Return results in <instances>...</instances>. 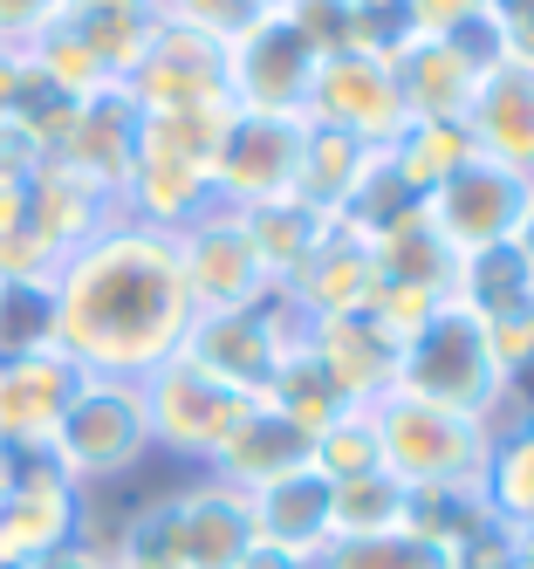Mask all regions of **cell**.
<instances>
[{"label": "cell", "mask_w": 534, "mask_h": 569, "mask_svg": "<svg viewBox=\"0 0 534 569\" xmlns=\"http://www.w3.org/2000/svg\"><path fill=\"white\" fill-rule=\"evenodd\" d=\"M192 296L179 274V240L117 220L56 268V350L90 378H151L185 350Z\"/></svg>", "instance_id": "obj_1"}, {"label": "cell", "mask_w": 534, "mask_h": 569, "mask_svg": "<svg viewBox=\"0 0 534 569\" xmlns=\"http://www.w3.org/2000/svg\"><path fill=\"white\" fill-rule=\"evenodd\" d=\"M397 391L445 405V412H466V419H486V426H501L521 398L501 378V363L486 350V322L466 302H445L419 322V337L404 343V363H397Z\"/></svg>", "instance_id": "obj_2"}, {"label": "cell", "mask_w": 534, "mask_h": 569, "mask_svg": "<svg viewBox=\"0 0 534 569\" xmlns=\"http://www.w3.org/2000/svg\"><path fill=\"white\" fill-rule=\"evenodd\" d=\"M377 419V446H384V473L411 495H432V487H480L486 460H493V426L466 419V412H445V405L425 398H377L370 405Z\"/></svg>", "instance_id": "obj_3"}, {"label": "cell", "mask_w": 534, "mask_h": 569, "mask_svg": "<svg viewBox=\"0 0 534 569\" xmlns=\"http://www.w3.org/2000/svg\"><path fill=\"white\" fill-rule=\"evenodd\" d=\"M138 391H144V419H151V453H172V460H185L199 473L220 460V446L261 405V398L233 391L226 378H213L205 363H192L185 350L164 357L151 378H138Z\"/></svg>", "instance_id": "obj_4"}, {"label": "cell", "mask_w": 534, "mask_h": 569, "mask_svg": "<svg viewBox=\"0 0 534 569\" xmlns=\"http://www.w3.org/2000/svg\"><path fill=\"white\" fill-rule=\"evenodd\" d=\"M151 453V419H144V391L123 378H82L69 412L49 439V460L75 480V487H110L123 473H138Z\"/></svg>", "instance_id": "obj_5"}, {"label": "cell", "mask_w": 534, "mask_h": 569, "mask_svg": "<svg viewBox=\"0 0 534 569\" xmlns=\"http://www.w3.org/2000/svg\"><path fill=\"white\" fill-rule=\"evenodd\" d=\"M322 49L302 34V21L274 8L254 14L233 42H226V97L233 110H268V117H302L309 90H315Z\"/></svg>", "instance_id": "obj_6"}, {"label": "cell", "mask_w": 534, "mask_h": 569, "mask_svg": "<svg viewBox=\"0 0 534 569\" xmlns=\"http://www.w3.org/2000/svg\"><path fill=\"white\" fill-rule=\"evenodd\" d=\"M302 337H309V316L274 289L261 309L192 316V330H185V357H192V363H205L213 378H226L233 391L268 398V385H274V371H281V357L295 350Z\"/></svg>", "instance_id": "obj_7"}, {"label": "cell", "mask_w": 534, "mask_h": 569, "mask_svg": "<svg viewBox=\"0 0 534 569\" xmlns=\"http://www.w3.org/2000/svg\"><path fill=\"white\" fill-rule=\"evenodd\" d=\"M179 240V274H185V296L192 316H226V309H261L274 296V274L246 233V213L233 207H205L192 227L172 233Z\"/></svg>", "instance_id": "obj_8"}, {"label": "cell", "mask_w": 534, "mask_h": 569, "mask_svg": "<svg viewBox=\"0 0 534 569\" xmlns=\"http://www.w3.org/2000/svg\"><path fill=\"white\" fill-rule=\"evenodd\" d=\"M302 144H309V117L233 110L220 131V151H213V199L233 213L288 199L302 179Z\"/></svg>", "instance_id": "obj_9"}, {"label": "cell", "mask_w": 534, "mask_h": 569, "mask_svg": "<svg viewBox=\"0 0 534 569\" xmlns=\"http://www.w3.org/2000/svg\"><path fill=\"white\" fill-rule=\"evenodd\" d=\"M527 192H534V179H527V172L493 166V158L466 151L460 166H452V172L425 192V207H419V213L439 227L445 248L466 261V254H480V248H501V240H514Z\"/></svg>", "instance_id": "obj_10"}, {"label": "cell", "mask_w": 534, "mask_h": 569, "mask_svg": "<svg viewBox=\"0 0 534 569\" xmlns=\"http://www.w3.org/2000/svg\"><path fill=\"white\" fill-rule=\"evenodd\" d=\"M302 117H309V124H329V131H350V138L377 144V151L411 124V117H404V97H397V83H391L384 49H363V42L322 56Z\"/></svg>", "instance_id": "obj_11"}, {"label": "cell", "mask_w": 534, "mask_h": 569, "mask_svg": "<svg viewBox=\"0 0 534 569\" xmlns=\"http://www.w3.org/2000/svg\"><path fill=\"white\" fill-rule=\"evenodd\" d=\"M144 110H205V103H233L226 97V49L205 42L192 28H172V21H151L144 49L123 76Z\"/></svg>", "instance_id": "obj_12"}, {"label": "cell", "mask_w": 534, "mask_h": 569, "mask_svg": "<svg viewBox=\"0 0 534 569\" xmlns=\"http://www.w3.org/2000/svg\"><path fill=\"white\" fill-rule=\"evenodd\" d=\"M309 350L329 378H336V391L350 405H377L397 391V363H404V337L391 330V322L377 309H350V316H322L309 322Z\"/></svg>", "instance_id": "obj_13"}, {"label": "cell", "mask_w": 534, "mask_h": 569, "mask_svg": "<svg viewBox=\"0 0 534 569\" xmlns=\"http://www.w3.org/2000/svg\"><path fill=\"white\" fill-rule=\"evenodd\" d=\"M82 378L90 371H75L62 350L0 357V446H14V453H49V439H56V426H62Z\"/></svg>", "instance_id": "obj_14"}, {"label": "cell", "mask_w": 534, "mask_h": 569, "mask_svg": "<svg viewBox=\"0 0 534 569\" xmlns=\"http://www.w3.org/2000/svg\"><path fill=\"white\" fill-rule=\"evenodd\" d=\"M138 144H144V103L123 83H103L97 97H82L69 110V131H62V144L49 158L90 172L97 186H110L123 199V179H131V166H138Z\"/></svg>", "instance_id": "obj_15"}, {"label": "cell", "mask_w": 534, "mask_h": 569, "mask_svg": "<svg viewBox=\"0 0 534 569\" xmlns=\"http://www.w3.org/2000/svg\"><path fill=\"white\" fill-rule=\"evenodd\" d=\"M75 528H82V487L49 453H28L8 508H0V556H8V562H34V556L75 542Z\"/></svg>", "instance_id": "obj_16"}, {"label": "cell", "mask_w": 534, "mask_h": 569, "mask_svg": "<svg viewBox=\"0 0 534 569\" xmlns=\"http://www.w3.org/2000/svg\"><path fill=\"white\" fill-rule=\"evenodd\" d=\"M117 220H123V199L110 186H97L90 172L62 166V158H41V166H34V179H28V233L56 261H69L82 240H97Z\"/></svg>", "instance_id": "obj_17"}, {"label": "cell", "mask_w": 534, "mask_h": 569, "mask_svg": "<svg viewBox=\"0 0 534 569\" xmlns=\"http://www.w3.org/2000/svg\"><path fill=\"white\" fill-rule=\"evenodd\" d=\"M172 515H179V556L185 569H240L246 549L261 542L254 528V501L226 487L220 473H199L185 487H172Z\"/></svg>", "instance_id": "obj_18"}, {"label": "cell", "mask_w": 534, "mask_h": 569, "mask_svg": "<svg viewBox=\"0 0 534 569\" xmlns=\"http://www.w3.org/2000/svg\"><path fill=\"white\" fill-rule=\"evenodd\" d=\"M377 289H384V274H377V240H363V233H350L343 220L329 227V240L322 248L281 281V296L295 302L309 322H322V316H350V309H370L377 302Z\"/></svg>", "instance_id": "obj_19"}, {"label": "cell", "mask_w": 534, "mask_h": 569, "mask_svg": "<svg viewBox=\"0 0 534 569\" xmlns=\"http://www.w3.org/2000/svg\"><path fill=\"white\" fill-rule=\"evenodd\" d=\"M466 144L534 179V62H493L466 103Z\"/></svg>", "instance_id": "obj_20"}, {"label": "cell", "mask_w": 534, "mask_h": 569, "mask_svg": "<svg viewBox=\"0 0 534 569\" xmlns=\"http://www.w3.org/2000/svg\"><path fill=\"white\" fill-rule=\"evenodd\" d=\"M384 62H391V83L404 97L411 124H460L466 117L480 69L452 49L445 34H397V42L384 49Z\"/></svg>", "instance_id": "obj_21"}, {"label": "cell", "mask_w": 534, "mask_h": 569, "mask_svg": "<svg viewBox=\"0 0 534 569\" xmlns=\"http://www.w3.org/2000/svg\"><path fill=\"white\" fill-rule=\"evenodd\" d=\"M254 528H261V542L268 549H288V556H302L309 569H315V556L329 549V501H336V480L329 473H315V467H302V473H281V480H268V487H254Z\"/></svg>", "instance_id": "obj_22"}, {"label": "cell", "mask_w": 534, "mask_h": 569, "mask_svg": "<svg viewBox=\"0 0 534 569\" xmlns=\"http://www.w3.org/2000/svg\"><path fill=\"white\" fill-rule=\"evenodd\" d=\"M302 467H315V439H309L295 419H281L274 405H254L205 473H220L226 487L254 495V487H268V480H281V473H302Z\"/></svg>", "instance_id": "obj_23"}, {"label": "cell", "mask_w": 534, "mask_h": 569, "mask_svg": "<svg viewBox=\"0 0 534 569\" xmlns=\"http://www.w3.org/2000/svg\"><path fill=\"white\" fill-rule=\"evenodd\" d=\"M460 254L439 240V227L425 213H411L404 227H391L377 240V274L384 289H404V296H425V302H460Z\"/></svg>", "instance_id": "obj_24"}, {"label": "cell", "mask_w": 534, "mask_h": 569, "mask_svg": "<svg viewBox=\"0 0 534 569\" xmlns=\"http://www.w3.org/2000/svg\"><path fill=\"white\" fill-rule=\"evenodd\" d=\"M370 158H377V144H363L350 131H329V124H309L295 199H302V207H315L322 220H343L350 199H356V186H363V172H370Z\"/></svg>", "instance_id": "obj_25"}, {"label": "cell", "mask_w": 534, "mask_h": 569, "mask_svg": "<svg viewBox=\"0 0 534 569\" xmlns=\"http://www.w3.org/2000/svg\"><path fill=\"white\" fill-rule=\"evenodd\" d=\"M480 495H486L493 515L514 521V528L534 521V398L527 391L514 398V412L493 426V460H486Z\"/></svg>", "instance_id": "obj_26"}, {"label": "cell", "mask_w": 534, "mask_h": 569, "mask_svg": "<svg viewBox=\"0 0 534 569\" xmlns=\"http://www.w3.org/2000/svg\"><path fill=\"white\" fill-rule=\"evenodd\" d=\"M329 227H336V220H322L315 207H302L295 192L274 199V207H246V233H254V248H261V261H268V274H274V289L322 248Z\"/></svg>", "instance_id": "obj_27"}, {"label": "cell", "mask_w": 534, "mask_h": 569, "mask_svg": "<svg viewBox=\"0 0 534 569\" xmlns=\"http://www.w3.org/2000/svg\"><path fill=\"white\" fill-rule=\"evenodd\" d=\"M261 405H274L281 419H295L309 439H315L329 419H343V412H350V398H343V391H336V378H329L322 363H315L309 337L281 357V371H274V385H268V398H261Z\"/></svg>", "instance_id": "obj_28"}, {"label": "cell", "mask_w": 534, "mask_h": 569, "mask_svg": "<svg viewBox=\"0 0 534 569\" xmlns=\"http://www.w3.org/2000/svg\"><path fill=\"white\" fill-rule=\"evenodd\" d=\"M329 542H363V536H397L411 528V487H397L391 473H363V480H336L329 501Z\"/></svg>", "instance_id": "obj_29"}, {"label": "cell", "mask_w": 534, "mask_h": 569, "mask_svg": "<svg viewBox=\"0 0 534 569\" xmlns=\"http://www.w3.org/2000/svg\"><path fill=\"white\" fill-rule=\"evenodd\" d=\"M460 302L473 316H507V309H527L534 302V268L514 254V240L466 254V268H460Z\"/></svg>", "instance_id": "obj_30"}, {"label": "cell", "mask_w": 534, "mask_h": 569, "mask_svg": "<svg viewBox=\"0 0 534 569\" xmlns=\"http://www.w3.org/2000/svg\"><path fill=\"white\" fill-rule=\"evenodd\" d=\"M62 21H69L75 42H82V49H90V56L110 69V83H123L158 14H151V8H69Z\"/></svg>", "instance_id": "obj_31"}, {"label": "cell", "mask_w": 534, "mask_h": 569, "mask_svg": "<svg viewBox=\"0 0 534 569\" xmlns=\"http://www.w3.org/2000/svg\"><path fill=\"white\" fill-rule=\"evenodd\" d=\"M466 151H473V144H466V124H404V131L384 144V158L397 166V179L419 192V199H425L452 166H460Z\"/></svg>", "instance_id": "obj_32"}, {"label": "cell", "mask_w": 534, "mask_h": 569, "mask_svg": "<svg viewBox=\"0 0 534 569\" xmlns=\"http://www.w3.org/2000/svg\"><path fill=\"white\" fill-rule=\"evenodd\" d=\"M56 350V274L0 281V357Z\"/></svg>", "instance_id": "obj_33"}, {"label": "cell", "mask_w": 534, "mask_h": 569, "mask_svg": "<svg viewBox=\"0 0 534 569\" xmlns=\"http://www.w3.org/2000/svg\"><path fill=\"white\" fill-rule=\"evenodd\" d=\"M315 569H452V549L419 536V528H397V536H363V542H329L315 556Z\"/></svg>", "instance_id": "obj_34"}, {"label": "cell", "mask_w": 534, "mask_h": 569, "mask_svg": "<svg viewBox=\"0 0 534 569\" xmlns=\"http://www.w3.org/2000/svg\"><path fill=\"white\" fill-rule=\"evenodd\" d=\"M315 473H329V480L384 473V446H377V419H370V405H350L343 419H329L315 432Z\"/></svg>", "instance_id": "obj_35"}, {"label": "cell", "mask_w": 534, "mask_h": 569, "mask_svg": "<svg viewBox=\"0 0 534 569\" xmlns=\"http://www.w3.org/2000/svg\"><path fill=\"white\" fill-rule=\"evenodd\" d=\"M151 14H158V21H172V28H192V34H205V42H220V49H226L261 8H254V0H151Z\"/></svg>", "instance_id": "obj_36"}, {"label": "cell", "mask_w": 534, "mask_h": 569, "mask_svg": "<svg viewBox=\"0 0 534 569\" xmlns=\"http://www.w3.org/2000/svg\"><path fill=\"white\" fill-rule=\"evenodd\" d=\"M486 322V350L501 363V378L521 391L534 378V302L527 309H507V316H480Z\"/></svg>", "instance_id": "obj_37"}, {"label": "cell", "mask_w": 534, "mask_h": 569, "mask_svg": "<svg viewBox=\"0 0 534 569\" xmlns=\"http://www.w3.org/2000/svg\"><path fill=\"white\" fill-rule=\"evenodd\" d=\"M69 14V0H0V49H34Z\"/></svg>", "instance_id": "obj_38"}, {"label": "cell", "mask_w": 534, "mask_h": 569, "mask_svg": "<svg viewBox=\"0 0 534 569\" xmlns=\"http://www.w3.org/2000/svg\"><path fill=\"white\" fill-rule=\"evenodd\" d=\"M486 14V0H404V34H460Z\"/></svg>", "instance_id": "obj_39"}, {"label": "cell", "mask_w": 534, "mask_h": 569, "mask_svg": "<svg viewBox=\"0 0 534 569\" xmlns=\"http://www.w3.org/2000/svg\"><path fill=\"white\" fill-rule=\"evenodd\" d=\"M41 138L21 124V117H0V186H21V179H34V166H41Z\"/></svg>", "instance_id": "obj_40"}, {"label": "cell", "mask_w": 534, "mask_h": 569, "mask_svg": "<svg viewBox=\"0 0 534 569\" xmlns=\"http://www.w3.org/2000/svg\"><path fill=\"white\" fill-rule=\"evenodd\" d=\"M486 14L507 42V62H534V0H486Z\"/></svg>", "instance_id": "obj_41"}, {"label": "cell", "mask_w": 534, "mask_h": 569, "mask_svg": "<svg viewBox=\"0 0 534 569\" xmlns=\"http://www.w3.org/2000/svg\"><path fill=\"white\" fill-rule=\"evenodd\" d=\"M28 569H110V556L90 549V542H62V549H49V556H34Z\"/></svg>", "instance_id": "obj_42"}, {"label": "cell", "mask_w": 534, "mask_h": 569, "mask_svg": "<svg viewBox=\"0 0 534 569\" xmlns=\"http://www.w3.org/2000/svg\"><path fill=\"white\" fill-rule=\"evenodd\" d=\"M240 569H309V562H302V556H288V549H268V542H254Z\"/></svg>", "instance_id": "obj_43"}, {"label": "cell", "mask_w": 534, "mask_h": 569, "mask_svg": "<svg viewBox=\"0 0 534 569\" xmlns=\"http://www.w3.org/2000/svg\"><path fill=\"white\" fill-rule=\"evenodd\" d=\"M507 549H514V569H534V521H527V528L507 521Z\"/></svg>", "instance_id": "obj_44"}, {"label": "cell", "mask_w": 534, "mask_h": 569, "mask_svg": "<svg viewBox=\"0 0 534 569\" xmlns=\"http://www.w3.org/2000/svg\"><path fill=\"white\" fill-rule=\"evenodd\" d=\"M514 254L534 268V192H527V207H521V227H514Z\"/></svg>", "instance_id": "obj_45"}, {"label": "cell", "mask_w": 534, "mask_h": 569, "mask_svg": "<svg viewBox=\"0 0 534 569\" xmlns=\"http://www.w3.org/2000/svg\"><path fill=\"white\" fill-rule=\"evenodd\" d=\"M21 460H28V453H14V446H0V508H8L14 480H21Z\"/></svg>", "instance_id": "obj_46"}, {"label": "cell", "mask_w": 534, "mask_h": 569, "mask_svg": "<svg viewBox=\"0 0 534 569\" xmlns=\"http://www.w3.org/2000/svg\"><path fill=\"white\" fill-rule=\"evenodd\" d=\"M69 8H151V0H69Z\"/></svg>", "instance_id": "obj_47"}, {"label": "cell", "mask_w": 534, "mask_h": 569, "mask_svg": "<svg viewBox=\"0 0 534 569\" xmlns=\"http://www.w3.org/2000/svg\"><path fill=\"white\" fill-rule=\"evenodd\" d=\"M254 8H261V14H274V8H295V0H254Z\"/></svg>", "instance_id": "obj_48"}, {"label": "cell", "mask_w": 534, "mask_h": 569, "mask_svg": "<svg viewBox=\"0 0 534 569\" xmlns=\"http://www.w3.org/2000/svg\"><path fill=\"white\" fill-rule=\"evenodd\" d=\"M0 569H28V562H8V556H0Z\"/></svg>", "instance_id": "obj_49"}, {"label": "cell", "mask_w": 534, "mask_h": 569, "mask_svg": "<svg viewBox=\"0 0 534 569\" xmlns=\"http://www.w3.org/2000/svg\"><path fill=\"white\" fill-rule=\"evenodd\" d=\"M110 569H123V562H110Z\"/></svg>", "instance_id": "obj_50"}]
</instances>
